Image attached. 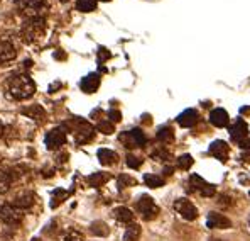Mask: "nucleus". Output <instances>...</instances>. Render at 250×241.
I'll list each match as a JSON object with an SVG mask.
<instances>
[{
    "label": "nucleus",
    "instance_id": "58836bf2",
    "mask_svg": "<svg viewBox=\"0 0 250 241\" xmlns=\"http://www.w3.org/2000/svg\"><path fill=\"white\" fill-rule=\"evenodd\" d=\"M59 2H70V0H59Z\"/></svg>",
    "mask_w": 250,
    "mask_h": 241
},
{
    "label": "nucleus",
    "instance_id": "aec40b11",
    "mask_svg": "<svg viewBox=\"0 0 250 241\" xmlns=\"http://www.w3.org/2000/svg\"><path fill=\"white\" fill-rule=\"evenodd\" d=\"M12 204L16 205L17 209H20V211H22V209H29L32 207V204H34V196H32L31 192H24L20 194V196H17Z\"/></svg>",
    "mask_w": 250,
    "mask_h": 241
},
{
    "label": "nucleus",
    "instance_id": "ea45409f",
    "mask_svg": "<svg viewBox=\"0 0 250 241\" xmlns=\"http://www.w3.org/2000/svg\"><path fill=\"white\" fill-rule=\"evenodd\" d=\"M102 2H110V0H102Z\"/></svg>",
    "mask_w": 250,
    "mask_h": 241
},
{
    "label": "nucleus",
    "instance_id": "393cba45",
    "mask_svg": "<svg viewBox=\"0 0 250 241\" xmlns=\"http://www.w3.org/2000/svg\"><path fill=\"white\" fill-rule=\"evenodd\" d=\"M110 180V175L108 173H93V175L88 177V183H90L91 187H102L103 183H107Z\"/></svg>",
    "mask_w": 250,
    "mask_h": 241
},
{
    "label": "nucleus",
    "instance_id": "a19ab883",
    "mask_svg": "<svg viewBox=\"0 0 250 241\" xmlns=\"http://www.w3.org/2000/svg\"><path fill=\"white\" fill-rule=\"evenodd\" d=\"M249 197H250V192H249Z\"/></svg>",
    "mask_w": 250,
    "mask_h": 241
},
{
    "label": "nucleus",
    "instance_id": "473e14b6",
    "mask_svg": "<svg viewBox=\"0 0 250 241\" xmlns=\"http://www.w3.org/2000/svg\"><path fill=\"white\" fill-rule=\"evenodd\" d=\"M135 180L132 179V177H128V175H125V173H122V175L119 177V189L122 190L125 189V187H128V185H135Z\"/></svg>",
    "mask_w": 250,
    "mask_h": 241
},
{
    "label": "nucleus",
    "instance_id": "72a5a7b5",
    "mask_svg": "<svg viewBox=\"0 0 250 241\" xmlns=\"http://www.w3.org/2000/svg\"><path fill=\"white\" fill-rule=\"evenodd\" d=\"M141 165H142V160H139V158L134 157V155H127V166L128 168L137 170V168H141Z\"/></svg>",
    "mask_w": 250,
    "mask_h": 241
},
{
    "label": "nucleus",
    "instance_id": "20e7f679",
    "mask_svg": "<svg viewBox=\"0 0 250 241\" xmlns=\"http://www.w3.org/2000/svg\"><path fill=\"white\" fill-rule=\"evenodd\" d=\"M188 187H189V190H191V192H196V194H199V196H203V197H213V196H215V192H216L215 185L208 183L205 179H203V177H199V175H191V177H189Z\"/></svg>",
    "mask_w": 250,
    "mask_h": 241
},
{
    "label": "nucleus",
    "instance_id": "2f4dec72",
    "mask_svg": "<svg viewBox=\"0 0 250 241\" xmlns=\"http://www.w3.org/2000/svg\"><path fill=\"white\" fill-rule=\"evenodd\" d=\"M68 197V192H64V190L58 189L54 190V194H53V202H51V207H56V205L59 204V202H63L64 199Z\"/></svg>",
    "mask_w": 250,
    "mask_h": 241
},
{
    "label": "nucleus",
    "instance_id": "4468645a",
    "mask_svg": "<svg viewBox=\"0 0 250 241\" xmlns=\"http://www.w3.org/2000/svg\"><path fill=\"white\" fill-rule=\"evenodd\" d=\"M17 56L16 46L10 41H2L0 42V65H5V63H10L14 58Z\"/></svg>",
    "mask_w": 250,
    "mask_h": 241
},
{
    "label": "nucleus",
    "instance_id": "37998d69",
    "mask_svg": "<svg viewBox=\"0 0 250 241\" xmlns=\"http://www.w3.org/2000/svg\"><path fill=\"white\" fill-rule=\"evenodd\" d=\"M249 224H250V221H249Z\"/></svg>",
    "mask_w": 250,
    "mask_h": 241
},
{
    "label": "nucleus",
    "instance_id": "1a4fd4ad",
    "mask_svg": "<svg viewBox=\"0 0 250 241\" xmlns=\"http://www.w3.org/2000/svg\"><path fill=\"white\" fill-rule=\"evenodd\" d=\"M208 153L212 155L213 158H216L218 161H227L228 160V155H230V146L225 143L223 140H216L210 144L208 148Z\"/></svg>",
    "mask_w": 250,
    "mask_h": 241
},
{
    "label": "nucleus",
    "instance_id": "4be33fe9",
    "mask_svg": "<svg viewBox=\"0 0 250 241\" xmlns=\"http://www.w3.org/2000/svg\"><path fill=\"white\" fill-rule=\"evenodd\" d=\"M157 140L161 141V143H164V144H169L171 141L174 140V131H173V127L171 126H162V127H159V131H157Z\"/></svg>",
    "mask_w": 250,
    "mask_h": 241
},
{
    "label": "nucleus",
    "instance_id": "6e6552de",
    "mask_svg": "<svg viewBox=\"0 0 250 241\" xmlns=\"http://www.w3.org/2000/svg\"><path fill=\"white\" fill-rule=\"evenodd\" d=\"M174 209H176L178 214L183 219H186V221H195V219L198 218V209L188 199H178L174 202Z\"/></svg>",
    "mask_w": 250,
    "mask_h": 241
},
{
    "label": "nucleus",
    "instance_id": "c9c22d12",
    "mask_svg": "<svg viewBox=\"0 0 250 241\" xmlns=\"http://www.w3.org/2000/svg\"><path fill=\"white\" fill-rule=\"evenodd\" d=\"M152 158H156V160H159V161H166V160H169V153L164 151V150H161V151L152 153Z\"/></svg>",
    "mask_w": 250,
    "mask_h": 241
},
{
    "label": "nucleus",
    "instance_id": "7ed1b4c3",
    "mask_svg": "<svg viewBox=\"0 0 250 241\" xmlns=\"http://www.w3.org/2000/svg\"><path fill=\"white\" fill-rule=\"evenodd\" d=\"M135 209H137V212L145 221H152V219H156L157 214H159V207L156 205V202L151 196L139 197L137 204H135Z\"/></svg>",
    "mask_w": 250,
    "mask_h": 241
},
{
    "label": "nucleus",
    "instance_id": "f3484780",
    "mask_svg": "<svg viewBox=\"0 0 250 241\" xmlns=\"http://www.w3.org/2000/svg\"><path fill=\"white\" fill-rule=\"evenodd\" d=\"M198 118L199 116L195 109H188V111H184L183 114L178 116V122H179L183 127H193L196 122H198Z\"/></svg>",
    "mask_w": 250,
    "mask_h": 241
},
{
    "label": "nucleus",
    "instance_id": "a211bd4d",
    "mask_svg": "<svg viewBox=\"0 0 250 241\" xmlns=\"http://www.w3.org/2000/svg\"><path fill=\"white\" fill-rule=\"evenodd\" d=\"M22 114L27 116L29 119L37 120V122H41V120L46 119V111L41 107V105H29V107L22 109Z\"/></svg>",
    "mask_w": 250,
    "mask_h": 241
},
{
    "label": "nucleus",
    "instance_id": "423d86ee",
    "mask_svg": "<svg viewBox=\"0 0 250 241\" xmlns=\"http://www.w3.org/2000/svg\"><path fill=\"white\" fill-rule=\"evenodd\" d=\"M0 219H2L5 224L17 226L22 222L24 214H22V211L17 209L14 204H7V205H3V207H0Z\"/></svg>",
    "mask_w": 250,
    "mask_h": 241
},
{
    "label": "nucleus",
    "instance_id": "9b49d317",
    "mask_svg": "<svg viewBox=\"0 0 250 241\" xmlns=\"http://www.w3.org/2000/svg\"><path fill=\"white\" fill-rule=\"evenodd\" d=\"M230 136H232V140L237 141L238 144H240L242 141L247 140V136H249V127H247V122H245V120L242 119V118H238L230 126Z\"/></svg>",
    "mask_w": 250,
    "mask_h": 241
},
{
    "label": "nucleus",
    "instance_id": "bb28decb",
    "mask_svg": "<svg viewBox=\"0 0 250 241\" xmlns=\"http://www.w3.org/2000/svg\"><path fill=\"white\" fill-rule=\"evenodd\" d=\"M10 183H12V175L0 170V194H5L10 189Z\"/></svg>",
    "mask_w": 250,
    "mask_h": 241
},
{
    "label": "nucleus",
    "instance_id": "f8f14e48",
    "mask_svg": "<svg viewBox=\"0 0 250 241\" xmlns=\"http://www.w3.org/2000/svg\"><path fill=\"white\" fill-rule=\"evenodd\" d=\"M206 226L210 229H228L232 228V221L220 212H210L206 218Z\"/></svg>",
    "mask_w": 250,
    "mask_h": 241
},
{
    "label": "nucleus",
    "instance_id": "e433bc0d",
    "mask_svg": "<svg viewBox=\"0 0 250 241\" xmlns=\"http://www.w3.org/2000/svg\"><path fill=\"white\" fill-rule=\"evenodd\" d=\"M107 58H110V53L107 51L105 48H100V53H98V60H100V61H103V60H107Z\"/></svg>",
    "mask_w": 250,
    "mask_h": 241
},
{
    "label": "nucleus",
    "instance_id": "cd10ccee",
    "mask_svg": "<svg viewBox=\"0 0 250 241\" xmlns=\"http://www.w3.org/2000/svg\"><path fill=\"white\" fill-rule=\"evenodd\" d=\"M76 9L80 12H93L96 9V0H78Z\"/></svg>",
    "mask_w": 250,
    "mask_h": 241
},
{
    "label": "nucleus",
    "instance_id": "c756f323",
    "mask_svg": "<svg viewBox=\"0 0 250 241\" xmlns=\"http://www.w3.org/2000/svg\"><path fill=\"white\" fill-rule=\"evenodd\" d=\"M193 158H191V155H181L179 158H178V165H179V168L181 170H189L193 166Z\"/></svg>",
    "mask_w": 250,
    "mask_h": 241
},
{
    "label": "nucleus",
    "instance_id": "4c0bfd02",
    "mask_svg": "<svg viewBox=\"0 0 250 241\" xmlns=\"http://www.w3.org/2000/svg\"><path fill=\"white\" fill-rule=\"evenodd\" d=\"M2 136H3V124L0 122V138H2Z\"/></svg>",
    "mask_w": 250,
    "mask_h": 241
},
{
    "label": "nucleus",
    "instance_id": "5701e85b",
    "mask_svg": "<svg viewBox=\"0 0 250 241\" xmlns=\"http://www.w3.org/2000/svg\"><path fill=\"white\" fill-rule=\"evenodd\" d=\"M144 182H145V185L151 187V189H159V187L164 185V182H166V180H164L162 177L156 175V173H145Z\"/></svg>",
    "mask_w": 250,
    "mask_h": 241
},
{
    "label": "nucleus",
    "instance_id": "79ce46f5",
    "mask_svg": "<svg viewBox=\"0 0 250 241\" xmlns=\"http://www.w3.org/2000/svg\"><path fill=\"white\" fill-rule=\"evenodd\" d=\"M34 241H39V240H34Z\"/></svg>",
    "mask_w": 250,
    "mask_h": 241
},
{
    "label": "nucleus",
    "instance_id": "b1692460",
    "mask_svg": "<svg viewBox=\"0 0 250 241\" xmlns=\"http://www.w3.org/2000/svg\"><path fill=\"white\" fill-rule=\"evenodd\" d=\"M90 231L93 233L95 236H102V238H103V236H108L110 228L103 221H95V222H91Z\"/></svg>",
    "mask_w": 250,
    "mask_h": 241
},
{
    "label": "nucleus",
    "instance_id": "f03ea898",
    "mask_svg": "<svg viewBox=\"0 0 250 241\" xmlns=\"http://www.w3.org/2000/svg\"><path fill=\"white\" fill-rule=\"evenodd\" d=\"M44 33H46V19L41 16L29 17V19L22 24V31H20L22 40L26 42H29V44L37 42L42 36H44Z\"/></svg>",
    "mask_w": 250,
    "mask_h": 241
},
{
    "label": "nucleus",
    "instance_id": "9d476101",
    "mask_svg": "<svg viewBox=\"0 0 250 241\" xmlns=\"http://www.w3.org/2000/svg\"><path fill=\"white\" fill-rule=\"evenodd\" d=\"M64 141H66V133L61 127H56V129L49 131L46 134V146H48V150H58V148H61L64 144Z\"/></svg>",
    "mask_w": 250,
    "mask_h": 241
},
{
    "label": "nucleus",
    "instance_id": "f257e3e1",
    "mask_svg": "<svg viewBox=\"0 0 250 241\" xmlns=\"http://www.w3.org/2000/svg\"><path fill=\"white\" fill-rule=\"evenodd\" d=\"M9 92L16 100H26L34 95L36 83L29 75H16L9 81Z\"/></svg>",
    "mask_w": 250,
    "mask_h": 241
},
{
    "label": "nucleus",
    "instance_id": "0eeeda50",
    "mask_svg": "<svg viewBox=\"0 0 250 241\" xmlns=\"http://www.w3.org/2000/svg\"><path fill=\"white\" fill-rule=\"evenodd\" d=\"M120 141L124 143L125 148H141L145 144V134L142 133V129L135 127V129L120 134Z\"/></svg>",
    "mask_w": 250,
    "mask_h": 241
},
{
    "label": "nucleus",
    "instance_id": "412c9836",
    "mask_svg": "<svg viewBox=\"0 0 250 241\" xmlns=\"http://www.w3.org/2000/svg\"><path fill=\"white\" fill-rule=\"evenodd\" d=\"M98 160H100L102 165L108 166V165H113V163H117L119 157H117L115 151L107 150V148H102V150H98Z\"/></svg>",
    "mask_w": 250,
    "mask_h": 241
},
{
    "label": "nucleus",
    "instance_id": "f704fd0d",
    "mask_svg": "<svg viewBox=\"0 0 250 241\" xmlns=\"http://www.w3.org/2000/svg\"><path fill=\"white\" fill-rule=\"evenodd\" d=\"M108 119L112 120V122H120V120H122V114H120V111H117V109H110Z\"/></svg>",
    "mask_w": 250,
    "mask_h": 241
},
{
    "label": "nucleus",
    "instance_id": "2eb2a0df",
    "mask_svg": "<svg viewBox=\"0 0 250 241\" xmlns=\"http://www.w3.org/2000/svg\"><path fill=\"white\" fill-rule=\"evenodd\" d=\"M210 122L216 127H225L230 122V118H228V112L223 111V109H213L212 114H210Z\"/></svg>",
    "mask_w": 250,
    "mask_h": 241
},
{
    "label": "nucleus",
    "instance_id": "dca6fc26",
    "mask_svg": "<svg viewBox=\"0 0 250 241\" xmlns=\"http://www.w3.org/2000/svg\"><path fill=\"white\" fill-rule=\"evenodd\" d=\"M80 87L81 90L87 92V94H93V92H96V88L100 87V77L96 75V73H90V75H87L81 80Z\"/></svg>",
    "mask_w": 250,
    "mask_h": 241
},
{
    "label": "nucleus",
    "instance_id": "6ab92c4d",
    "mask_svg": "<svg viewBox=\"0 0 250 241\" xmlns=\"http://www.w3.org/2000/svg\"><path fill=\"white\" fill-rule=\"evenodd\" d=\"M113 218L119 222H122V224H134V214L127 207H117L113 211Z\"/></svg>",
    "mask_w": 250,
    "mask_h": 241
},
{
    "label": "nucleus",
    "instance_id": "c85d7f7f",
    "mask_svg": "<svg viewBox=\"0 0 250 241\" xmlns=\"http://www.w3.org/2000/svg\"><path fill=\"white\" fill-rule=\"evenodd\" d=\"M96 129L103 134H112L113 131H115V126H113L112 120H100L98 126H96Z\"/></svg>",
    "mask_w": 250,
    "mask_h": 241
},
{
    "label": "nucleus",
    "instance_id": "7c9ffc66",
    "mask_svg": "<svg viewBox=\"0 0 250 241\" xmlns=\"http://www.w3.org/2000/svg\"><path fill=\"white\" fill-rule=\"evenodd\" d=\"M64 241H85V236L81 235L78 229H70V231L64 235Z\"/></svg>",
    "mask_w": 250,
    "mask_h": 241
},
{
    "label": "nucleus",
    "instance_id": "39448f33",
    "mask_svg": "<svg viewBox=\"0 0 250 241\" xmlns=\"http://www.w3.org/2000/svg\"><path fill=\"white\" fill-rule=\"evenodd\" d=\"M17 9L29 17H39L42 10L48 9L46 0H17Z\"/></svg>",
    "mask_w": 250,
    "mask_h": 241
},
{
    "label": "nucleus",
    "instance_id": "a878e982",
    "mask_svg": "<svg viewBox=\"0 0 250 241\" xmlns=\"http://www.w3.org/2000/svg\"><path fill=\"white\" fill-rule=\"evenodd\" d=\"M141 233H142L141 226H139V224H130L127 228V231H125V235H124V241H137L139 238H141Z\"/></svg>",
    "mask_w": 250,
    "mask_h": 241
},
{
    "label": "nucleus",
    "instance_id": "ddd939ff",
    "mask_svg": "<svg viewBox=\"0 0 250 241\" xmlns=\"http://www.w3.org/2000/svg\"><path fill=\"white\" fill-rule=\"evenodd\" d=\"M95 136V127L90 126L88 122H81L80 127L74 131V140H76L78 144H85L88 141H91Z\"/></svg>",
    "mask_w": 250,
    "mask_h": 241
}]
</instances>
